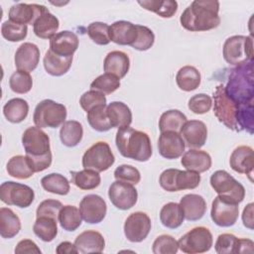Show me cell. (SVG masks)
Segmentation results:
<instances>
[{"instance_id": "cell-1", "label": "cell", "mask_w": 254, "mask_h": 254, "mask_svg": "<svg viewBox=\"0 0 254 254\" xmlns=\"http://www.w3.org/2000/svg\"><path fill=\"white\" fill-rule=\"evenodd\" d=\"M219 2L214 0H195L189 5L180 17L183 28L190 32H203L220 24Z\"/></svg>"}, {"instance_id": "cell-2", "label": "cell", "mask_w": 254, "mask_h": 254, "mask_svg": "<svg viewBox=\"0 0 254 254\" xmlns=\"http://www.w3.org/2000/svg\"><path fill=\"white\" fill-rule=\"evenodd\" d=\"M22 144L35 173L43 172L52 164L50 137L41 128L31 126L22 135Z\"/></svg>"}, {"instance_id": "cell-3", "label": "cell", "mask_w": 254, "mask_h": 254, "mask_svg": "<svg viewBox=\"0 0 254 254\" xmlns=\"http://www.w3.org/2000/svg\"><path fill=\"white\" fill-rule=\"evenodd\" d=\"M115 143L123 157L138 162H147L153 154L149 135L130 126L121 127L117 130Z\"/></svg>"}, {"instance_id": "cell-4", "label": "cell", "mask_w": 254, "mask_h": 254, "mask_svg": "<svg viewBox=\"0 0 254 254\" xmlns=\"http://www.w3.org/2000/svg\"><path fill=\"white\" fill-rule=\"evenodd\" d=\"M254 61L236 65L230 70L228 81L224 86L226 95L235 103L251 102L254 97Z\"/></svg>"}, {"instance_id": "cell-5", "label": "cell", "mask_w": 254, "mask_h": 254, "mask_svg": "<svg viewBox=\"0 0 254 254\" xmlns=\"http://www.w3.org/2000/svg\"><path fill=\"white\" fill-rule=\"evenodd\" d=\"M66 108L52 99L40 101L34 111L33 120L39 128H58L65 122Z\"/></svg>"}, {"instance_id": "cell-6", "label": "cell", "mask_w": 254, "mask_h": 254, "mask_svg": "<svg viewBox=\"0 0 254 254\" xmlns=\"http://www.w3.org/2000/svg\"><path fill=\"white\" fill-rule=\"evenodd\" d=\"M210 186L222 198L239 204L245 197L244 187L224 170L215 171L210 177Z\"/></svg>"}, {"instance_id": "cell-7", "label": "cell", "mask_w": 254, "mask_h": 254, "mask_svg": "<svg viewBox=\"0 0 254 254\" xmlns=\"http://www.w3.org/2000/svg\"><path fill=\"white\" fill-rule=\"evenodd\" d=\"M200 183V175L193 171L167 169L160 175L159 184L167 191L193 190Z\"/></svg>"}, {"instance_id": "cell-8", "label": "cell", "mask_w": 254, "mask_h": 254, "mask_svg": "<svg viewBox=\"0 0 254 254\" xmlns=\"http://www.w3.org/2000/svg\"><path fill=\"white\" fill-rule=\"evenodd\" d=\"M223 58L229 64L238 65L253 61V40L249 36L229 37L223 44Z\"/></svg>"}, {"instance_id": "cell-9", "label": "cell", "mask_w": 254, "mask_h": 254, "mask_svg": "<svg viewBox=\"0 0 254 254\" xmlns=\"http://www.w3.org/2000/svg\"><path fill=\"white\" fill-rule=\"evenodd\" d=\"M213 112L218 121L228 129L239 132L240 130L236 121L237 103L226 95L223 84L216 85L213 91Z\"/></svg>"}, {"instance_id": "cell-10", "label": "cell", "mask_w": 254, "mask_h": 254, "mask_svg": "<svg viewBox=\"0 0 254 254\" xmlns=\"http://www.w3.org/2000/svg\"><path fill=\"white\" fill-rule=\"evenodd\" d=\"M115 162V157L108 143L98 141L90 146L82 156V167L98 173L108 170Z\"/></svg>"}, {"instance_id": "cell-11", "label": "cell", "mask_w": 254, "mask_h": 254, "mask_svg": "<svg viewBox=\"0 0 254 254\" xmlns=\"http://www.w3.org/2000/svg\"><path fill=\"white\" fill-rule=\"evenodd\" d=\"M212 234L204 226H196L184 234L178 241L179 248L187 254L207 252L212 246Z\"/></svg>"}, {"instance_id": "cell-12", "label": "cell", "mask_w": 254, "mask_h": 254, "mask_svg": "<svg viewBox=\"0 0 254 254\" xmlns=\"http://www.w3.org/2000/svg\"><path fill=\"white\" fill-rule=\"evenodd\" d=\"M35 192L27 185L16 182H5L0 186V199L8 204L26 208L32 204Z\"/></svg>"}, {"instance_id": "cell-13", "label": "cell", "mask_w": 254, "mask_h": 254, "mask_svg": "<svg viewBox=\"0 0 254 254\" xmlns=\"http://www.w3.org/2000/svg\"><path fill=\"white\" fill-rule=\"evenodd\" d=\"M239 215V206L237 203L224 199L217 195L212 203L210 217L212 221L220 227H230L235 224Z\"/></svg>"}, {"instance_id": "cell-14", "label": "cell", "mask_w": 254, "mask_h": 254, "mask_svg": "<svg viewBox=\"0 0 254 254\" xmlns=\"http://www.w3.org/2000/svg\"><path fill=\"white\" fill-rule=\"evenodd\" d=\"M108 197L116 208L127 210L136 204L138 192L133 185L121 181H115L109 187Z\"/></svg>"}, {"instance_id": "cell-15", "label": "cell", "mask_w": 254, "mask_h": 254, "mask_svg": "<svg viewBox=\"0 0 254 254\" xmlns=\"http://www.w3.org/2000/svg\"><path fill=\"white\" fill-rule=\"evenodd\" d=\"M151 219L147 213L136 211L131 213L124 223V234L131 242H142L151 230Z\"/></svg>"}, {"instance_id": "cell-16", "label": "cell", "mask_w": 254, "mask_h": 254, "mask_svg": "<svg viewBox=\"0 0 254 254\" xmlns=\"http://www.w3.org/2000/svg\"><path fill=\"white\" fill-rule=\"evenodd\" d=\"M79 211L82 219L90 224L101 222L107 212L105 200L98 194H87L79 202Z\"/></svg>"}, {"instance_id": "cell-17", "label": "cell", "mask_w": 254, "mask_h": 254, "mask_svg": "<svg viewBox=\"0 0 254 254\" xmlns=\"http://www.w3.org/2000/svg\"><path fill=\"white\" fill-rule=\"evenodd\" d=\"M48 8L40 4L17 3L9 10V20L23 25H34L35 22L46 12Z\"/></svg>"}, {"instance_id": "cell-18", "label": "cell", "mask_w": 254, "mask_h": 254, "mask_svg": "<svg viewBox=\"0 0 254 254\" xmlns=\"http://www.w3.org/2000/svg\"><path fill=\"white\" fill-rule=\"evenodd\" d=\"M186 144L179 132H161L158 139V151L162 157L168 160L180 158L185 152Z\"/></svg>"}, {"instance_id": "cell-19", "label": "cell", "mask_w": 254, "mask_h": 254, "mask_svg": "<svg viewBox=\"0 0 254 254\" xmlns=\"http://www.w3.org/2000/svg\"><path fill=\"white\" fill-rule=\"evenodd\" d=\"M180 134L187 147L190 149H199L206 142L207 128L200 120H190L186 121L183 125Z\"/></svg>"}, {"instance_id": "cell-20", "label": "cell", "mask_w": 254, "mask_h": 254, "mask_svg": "<svg viewBox=\"0 0 254 254\" xmlns=\"http://www.w3.org/2000/svg\"><path fill=\"white\" fill-rule=\"evenodd\" d=\"M229 165L233 171L239 174L247 175L249 180L253 181L254 153L249 146H238L230 155Z\"/></svg>"}, {"instance_id": "cell-21", "label": "cell", "mask_w": 254, "mask_h": 254, "mask_svg": "<svg viewBox=\"0 0 254 254\" xmlns=\"http://www.w3.org/2000/svg\"><path fill=\"white\" fill-rule=\"evenodd\" d=\"M110 41L120 46H131L138 37V26L128 21H116L109 26Z\"/></svg>"}, {"instance_id": "cell-22", "label": "cell", "mask_w": 254, "mask_h": 254, "mask_svg": "<svg viewBox=\"0 0 254 254\" xmlns=\"http://www.w3.org/2000/svg\"><path fill=\"white\" fill-rule=\"evenodd\" d=\"M79 44L78 37L70 31L57 33L50 40V50L61 57H72Z\"/></svg>"}, {"instance_id": "cell-23", "label": "cell", "mask_w": 254, "mask_h": 254, "mask_svg": "<svg viewBox=\"0 0 254 254\" xmlns=\"http://www.w3.org/2000/svg\"><path fill=\"white\" fill-rule=\"evenodd\" d=\"M15 65L19 70L31 72L36 69L40 62V50L33 43L22 44L15 53Z\"/></svg>"}, {"instance_id": "cell-24", "label": "cell", "mask_w": 254, "mask_h": 254, "mask_svg": "<svg viewBox=\"0 0 254 254\" xmlns=\"http://www.w3.org/2000/svg\"><path fill=\"white\" fill-rule=\"evenodd\" d=\"M78 253H101L105 247V240L101 233L95 230H85L74 240Z\"/></svg>"}, {"instance_id": "cell-25", "label": "cell", "mask_w": 254, "mask_h": 254, "mask_svg": "<svg viewBox=\"0 0 254 254\" xmlns=\"http://www.w3.org/2000/svg\"><path fill=\"white\" fill-rule=\"evenodd\" d=\"M184 216L189 221H196L203 217L206 211V201L196 193H188L180 200Z\"/></svg>"}, {"instance_id": "cell-26", "label": "cell", "mask_w": 254, "mask_h": 254, "mask_svg": "<svg viewBox=\"0 0 254 254\" xmlns=\"http://www.w3.org/2000/svg\"><path fill=\"white\" fill-rule=\"evenodd\" d=\"M181 164L187 170L200 174L210 169L212 161L210 155L207 152L197 149H190L183 155Z\"/></svg>"}, {"instance_id": "cell-27", "label": "cell", "mask_w": 254, "mask_h": 254, "mask_svg": "<svg viewBox=\"0 0 254 254\" xmlns=\"http://www.w3.org/2000/svg\"><path fill=\"white\" fill-rule=\"evenodd\" d=\"M130 60L127 54L121 51L108 53L103 62V69L106 73H111L119 79L124 77L129 71Z\"/></svg>"}, {"instance_id": "cell-28", "label": "cell", "mask_w": 254, "mask_h": 254, "mask_svg": "<svg viewBox=\"0 0 254 254\" xmlns=\"http://www.w3.org/2000/svg\"><path fill=\"white\" fill-rule=\"evenodd\" d=\"M107 115L112 128L130 126L132 123V112L130 108L121 101H112L107 105Z\"/></svg>"}, {"instance_id": "cell-29", "label": "cell", "mask_w": 254, "mask_h": 254, "mask_svg": "<svg viewBox=\"0 0 254 254\" xmlns=\"http://www.w3.org/2000/svg\"><path fill=\"white\" fill-rule=\"evenodd\" d=\"M44 67L46 71L53 76H62L68 71L72 64V57H61L48 50L45 54Z\"/></svg>"}, {"instance_id": "cell-30", "label": "cell", "mask_w": 254, "mask_h": 254, "mask_svg": "<svg viewBox=\"0 0 254 254\" xmlns=\"http://www.w3.org/2000/svg\"><path fill=\"white\" fill-rule=\"evenodd\" d=\"M201 81L200 72L192 65L181 67L176 75V82L180 89L184 91H192L196 89Z\"/></svg>"}, {"instance_id": "cell-31", "label": "cell", "mask_w": 254, "mask_h": 254, "mask_svg": "<svg viewBox=\"0 0 254 254\" xmlns=\"http://www.w3.org/2000/svg\"><path fill=\"white\" fill-rule=\"evenodd\" d=\"M21 230L20 218L8 207L0 208V235L3 238H13Z\"/></svg>"}, {"instance_id": "cell-32", "label": "cell", "mask_w": 254, "mask_h": 254, "mask_svg": "<svg viewBox=\"0 0 254 254\" xmlns=\"http://www.w3.org/2000/svg\"><path fill=\"white\" fill-rule=\"evenodd\" d=\"M59 19L50 13V11L44 13L33 25L35 35L41 39H52L59 30Z\"/></svg>"}, {"instance_id": "cell-33", "label": "cell", "mask_w": 254, "mask_h": 254, "mask_svg": "<svg viewBox=\"0 0 254 254\" xmlns=\"http://www.w3.org/2000/svg\"><path fill=\"white\" fill-rule=\"evenodd\" d=\"M29 113V104L23 98H12L3 106V114L11 123H20L24 121Z\"/></svg>"}, {"instance_id": "cell-34", "label": "cell", "mask_w": 254, "mask_h": 254, "mask_svg": "<svg viewBox=\"0 0 254 254\" xmlns=\"http://www.w3.org/2000/svg\"><path fill=\"white\" fill-rule=\"evenodd\" d=\"M160 220L162 224L170 229H176L180 227L184 220V212L180 205L177 202H168L166 203L160 211Z\"/></svg>"}, {"instance_id": "cell-35", "label": "cell", "mask_w": 254, "mask_h": 254, "mask_svg": "<svg viewBox=\"0 0 254 254\" xmlns=\"http://www.w3.org/2000/svg\"><path fill=\"white\" fill-rule=\"evenodd\" d=\"M83 136L82 125L75 120L65 121L60 130V139L66 147H75L78 145Z\"/></svg>"}, {"instance_id": "cell-36", "label": "cell", "mask_w": 254, "mask_h": 254, "mask_svg": "<svg viewBox=\"0 0 254 254\" xmlns=\"http://www.w3.org/2000/svg\"><path fill=\"white\" fill-rule=\"evenodd\" d=\"M6 170L9 176L19 179L26 180L34 175V170L26 156L17 155L13 156L6 165Z\"/></svg>"}, {"instance_id": "cell-37", "label": "cell", "mask_w": 254, "mask_h": 254, "mask_svg": "<svg viewBox=\"0 0 254 254\" xmlns=\"http://www.w3.org/2000/svg\"><path fill=\"white\" fill-rule=\"evenodd\" d=\"M57 221L58 219L50 216H39L33 225V231L42 241L51 242L58 235Z\"/></svg>"}, {"instance_id": "cell-38", "label": "cell", "mask_w": 254, "mask_h": 254, "mask_svg": "<svg viewBox=\"0 0 254 254\" xmlns=\"http://www.w3.org/2000/svg\"><path fill=\"white\" fill-rule=\"evenodd\" d=\"M138 4L162 18H171L178 10V2L174 0H144L138 1Z\"/></svg>"}, {"instance_id": "cell-39", "label": "cell", "mask_w": 254, "mask_h": 254, "mask_svg": "<svg viewBox=\"0 0 254 254\" xmlns=\"http://www.w3.org/2000/svg\"><path fill=\"white\" fill-rule=\"evenodd\" d=\"M71 183L82 190H89L97 188L100 185L101 178L98 172L84 169L78 172H70Z\"/></svg>"}, {"instance_id": "cell-40", "label": "cell", "mask_w": 254, "mask_h": 254, "mask_svg": "<svg viewBox=\"0 0 254 254\" xmlns=\"http://www.w3.org/2000/svg\"><path fill=\"white\" fill-rule=\"evenodd\" d=\"M58 220L64 230L74 231L81 225L82 217L76 206L67 204L64 205L60 210Z\"/></svg>"}, {"instance_id": "cell-41", "label": "cell", "mask_w": 254, "mask_h": 254, "mask_svg": "<svg viewBox=\"0 0 254 254\" xmlns=\"http://www.w3.org/2000/svg\"><path fill=\"white\" fill-rule=\"evenodd\" d=\"M41 185L45 190L60 195L67 194L70 190L67 179L58 173H52L43 177Z\"/></svg>"}, {"instance_id": "cell-42", "label": "cell", "mask_w": 254, "mask_h": 254, "mask_svg": "<svg viewBox=\"0 0 254 254\" xmlns=\"http://www.w3.org/2000/svg\"><path fill=\"white\" fill-rule=\"evenodd\" d=\"M188 121L187 116L178 109L165 111L159 119V129L161 132L175 131L179 132L183 125Z\"/></svg>"}, {"instance_id": "cell-43", "label": "cell", "mask_w": 254, "mask_h": 254, "mask_svg": "<svg viewBox=\"0 0 254 254\" xmlns=\"http://www.w3.org/2000/svg\"><path fill=\"white\" fill-rule=\"evenodd\" d=\"M87 113V121L90 127L98 132L109 131L112 126L107 115V105H98L90 109Z\"/></svg>"}, {"instance_id": "cell-44", "label": "cell", "mask_w": 254, "mask_h": 254, "mask_svg": "<svg viewBox=\"0 0 254 254\" xmlns=\"http://www.w3.org/2000/svg\"><path fill=\"white\" fill-rule=\"evenodd\" d=\"M236 121L239 130H246L249 134L254 132V105L253 101L237 103Z\"/></svg>"}, {"instance_id": "cell-45", "label": "cell", "mask_w": 254, "mask_h": 254, "mask_svg": "<svg viewBox=\"0 0 254 254\" xmlns=\"http://www.w3.org/2000/svg\"><path fill=\"white\" fill-rule=\"evenodd\" d=\"M1 34L9 42H20L27 37L28 27L27 25L7 20L1 25Z\"/></svg>"}, {"instance_id": "cell-46", "label": "cell", "mask_w": 254, "mask_h": 254, "mask_svg": "<svg viewBox=\"0 0 254 254\" xmlns=\"http://www.w3.org/2000/svg\"><path fill=\"white\" fill-rule=\"evenodd\" d=\"M120 87V79L111 73H103L97 76L90 83V88L102 92L103 94H111Z\"/></svg>"}, {"instance_id": "cell-47", "label": "cell", "mask_w": 254, "mask_h": 254, "mask_svg": "<svg viewBox=\"0 0 254 254\" xmlns=\"http://www.w3.org/2000/svg\"><path fill=\"white\" fill-rule=\"evenodd\" d=\"M9 85L12 91L19 94H24L32 89L33 79L28 71L18 69L10 76Z\"/></svg>"}, {"instance_id": "cell-48", "label": "cell", "mask_w": 254, "mask_h": 254, "mask_svg": "<svg viewBox=\"0 0 254 254\" xmlns=\"http://www.w3.org/2000/svg\"><path fill=\"white\" fill-rule=\"evenodd\" d=\"M87 35L96 45L106 46L110 43L109 26L103 22H93L87 27Z\"/></svg>"}, {"instance_id": "cell-49", "label": "cell", "mask_w": 254, "mask_h": 254, "mask_svg": "<svg viewBox=\"0 0 254 254\" xmlns=\"http://www.w3.org/2000/svg\"><path fill=\"white\" fill-rule=\"evenodd\" d=\"M178 250V241L168 234L158 236L152 245V251L154 254H175Z\"/></svg>"}, {"instance_id": "cell-50", "label": "cell", "mask_w": 254, "mask_h": 254, "mask_svg": "<svg viewBox=\"0 0 254 254\" xmlns=\"http://www.w3.org/2000/svg\"><path fill=\"white\" fill-rule=\"evenodd\" d=\"M238 241L235 235L231 233H222L218 235L214 248L218 254H233L237 253L238 250Z\"/></svg>"}, {"instance_id": "cell-51", "label": "cell", "mask_w": 254, "mask_h": 254, "mask_svg": "<svg viewBox=\"0 0 254 254\" xmlns=\"http://www.w3.org/2000/svg\"><path fill=\"white\" fill-rule=\"evenodd\" d=\"M114 178L116 181H121L131 185H137L141 180V175L138 169L131 165H120L114 171Z\"/></svg>"}, {"instance_id": "cell-52", "label": "cell", "mask_w": 254, "mask_h": 254, "mask_svg": "<svg viewBox=\"0 0 254 254\" xmlns=\"http://www.w3.org/2000/svg\"><path fill=\"white\" fill-rule=\"evenodd\" d=\"M79 104L81 108L88 112L90 109L98 106L106 104V97L105 95L97 90H88L84 92L79 98Z\"/></svg>"}, {"instance_id": "cell-53", "label": "cell", "mask_w": 254, "mask_h": 254, "mask_svg": "<svg viewBox=\"0 0 254 254\" xmlns=\"http://www.w3.org/2000/svg\"><path fill=\"white\" fill-rule=\"evenodd\" d=\"M188 106L194 114H204L210 110L212 106V99L205 93H198L190 98Z\"/></svg>"}, {"instance_id": "cell-54", "label": "cell", "mask_w": 254, "mask_h": 254, "mask_svg": "<svg viewBox=\"0 0 254 254\" xmlns=\"http://www.w3.org/2000/svg\"><path fill=\"white\" fill-rule=\"evenodd\" d=\"M138 26V37L136 42L132 45V48L137 51H147L149 50L155 42V35L151 29L146 26Z\"/></svg>"}, {"instance_id": "cell-55", "label": "cell", "mask_w": 254, "mask_h": 254, "mask_svg": "<svg viewBox=\"0 0 254 254\" xmlns=\"http://www.w3.org/2000/svg\"><path fill=\"white\" fill-rule=\"evenodd\" d=\"M63 203L57 199H46L43 200L37 207L36 216H50L58 219L60 210L63 207Z\"/></svg>"}, {"instance_id": "cell-56", "label": "cell", "mask_w": 254, "mask_h": 254, "mask_svg": "<svg viewBox=\"0 0 254 254\" xmlns=\"http://www.w3.org/2000/svg\"><path fill=\"white\" fill-rule=\"evenodd\" d=\"M15 253L16 254H23V253L41 254L42 251L34 241L30 239H23L18 242L15 248Z\"/></svg>"}, {"instance_id": "cell-57", "label": "cell", "mask_w": 254, "mask_h": 254, "mask_svg": "<svg viewBox=\"0 0 254 254\" xmlns=\"http://www.w3.org/2000/svg\"><path fill=\"white\" fill-rule=\"evenodd\" d=\"M253 203L250 202L248 203L242 212V221L243 225L249 229H253Z\"/></svg>"}, {"instance_id": "cell-58", "label": "cell", "mask_w": 254, "mask_h": 254, "mask_svg": "<svg viewBox=\"0 0 254 254\" xmlns=\"http://www.w3.org/2000/svg\"><path fill=\"white\" fill-rule=\"evenodd\" d=\"M56 252L58 254H75L78 253L77 249L74 244H72L69 241H64L60 243L56 249Z\"/></svg>"}, {"instance_id": "cell-59", "label": "cell", "mask_w": 254, "mask_h": 254, "mask_svg": "<svg viewBox=\"0 0 254 254\" xmlns=\"http://www.w3.org/2000/svg\"><path fill=\"white\" fill-rule=\"evenodd\" d=\"M254 243L247 238H239L237 253H253Z\"/></svg>"}]
</instances>
